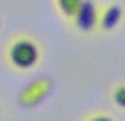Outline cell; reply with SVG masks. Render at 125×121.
<instances>
[{"label":"cell","instance_id":"8","mask_svg":"<svg viewBox=\"0 0 125 121\" xmlns=\"http://www.w3.org/2000/svg\"><path fill=\"white\" fill-rule=\"evenodd\" d=\"M0 27H2V18H0Z\"/></svg>","mask_w":125,"mask_h":121},{"label":"cell","instance_id":"5","mask_svg":"<svg viewBox=\"0 0 125 121\" xmlns=\"http://www.w3.org/2000/svg\"><path fill=\"white\" fill-rule=\"evenodd\" d=\"M81 2H83V0H56V9H58L60 16L69 23V18L76 13V9L81 7Z\"/></svg>","mask_w":125,"mask_h":121},{"label":"cell","instance_id":"9","mask_svg":"<svg viewBox=\"0 0 125 121\" xmlns=\"http://www.w3.org/2000/svg\"><path fill=\"white\" fill-rule=\"evenodd\" d=\"M123 20H125V18H123Z\"/></svg>","mask_w":125,"mask_h":121},{"label":"cell","instance_id":"1","mask_svg":"<svg viewBox=\"0 0 125 121\" xmlns=\"http://www.w3.org/2000/svg\"><path fill=\"white\" fill-rule=\"evenodd\" d=\"M42 58V47L40 43L29 36V34H13L7 45H5V60L9 63L11 70H18V72H29L34 70Z\"/></svg>","mask_w":125,"mask_h":121},{"label":"cell","instance_id":"4","mask_svg":"<svg viewBox=\"0 0 125 121\" xmlns=\"http://www.w3.org/2000/svg\"><path fill=\"white\" fill-rule=\"evenodd\" d=\"M125 18V7L118 2L98 5V34H112Z\"/></svg>","mask_w":125,"mask_h":121},{"label":"cell","instance_id":"3","mask_svg":"<svg viewBox=\"0 0 125 121\" xmlns=\"http://www.w3.org/2000/svg\"><path fill=\"white\" fill-rule=\"evenodd\" d=\"M49 92H52V79H49V76H40V79H36V81L27 83V85L20 90L18 101H20V105H25V108H34V105L42 103Z\"/></svg>","mask_w":125,"mask_h":121},{"label":"cell","instance_id":"6","mask_svg":"<svg viewBox=\"0 0 125 121\" xmlns=\"http://www.w3.org/2000/svg\"><path fill=\"white\" fill-rule=\"evenodd\" d=\"M112 101H114L116 108L125 110V83H116L112 87Z\"/></svg>","mask_w":125,"mask_h":121},{"label":"cell","instance_id":"7","mask_svg":"<svg viewBox=\"0 0 125 121\" xmlns=\"http://www.w3.org/2000/svg\"><path fill=\"white\" fill-rule=\"evenodd\" d=\"M83 121H116V119H114V114H109V112L94 110V112H87L83 117Z\"/></svg>","mask_w":125,"mask_h":121},{"label":"cell","instance_id":"2","mask_svg":"<svg viewBox=\"0 0 125 121\" xmlns=\"http://www.w3.org/2000/svg\"><path fill=\"white\" fill-rule=\"evenodd\" d=\"M69 23L76 34H83V36L98 34V2L83 0L81 7L76 9V13L69 18Z\"/></svg>","mask_w":125,"mask_h":121}]
</instances>
